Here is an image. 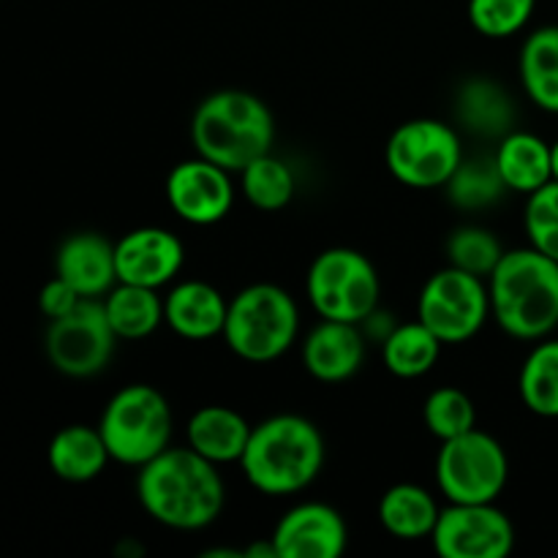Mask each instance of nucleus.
<instances>
[{
	"label": "nucleus",
	"instance_id": "nucleus-1",
	"mask_svg": "<svg viewBox=\"0 0 558 558\" xmlns=\"http://www.w3.org/2000/svg\"><path fill=\"white\" fill-rule=\"evenodd\" d=\"M136 496L147 515L174 532H199L218 521L227 488L218 463L194 447H167L161 456L140 466Z\"/></svg>",
	"mask_w": 558,
	"mask_h": 558
},
{
	"label": "nucleus",
	"instance_id": "nucleus-2",
	"mask_svg": "<svg viewBox=\"0 0 558 558\" xmlns=\"http://www.w3.org/2000/svg\"><path fill=\"white\" fill-rule=\"evenodd\" d=\"M488 292L490 316L507 336L539 341L558 327V262L534 245L505 251Z\"/></svg>",
	"mask_w": 558,
	"mask_h": 558
},
{
	"label": "nucleus",
	"instance_id": "nucleus-3",
	"mask_svg": "<svg viewBox=\"0 0 558 558\" xmlns=\"http://www.w3.org/2000/svg\"><path fill=\"white\" fill-rule=\"evenodd\" d=\"M325 436L300 414H276L251 430L240 466L265 496H292L308 488L325 466Z\"/></svg>",
	"mask_w": 558,
	"mask_h": 558
},
{
	"label": "nucleus",
	"instance_id": "nucleus-4",
	"mask_svg": "<svg viewBox=\"0 0 558 558\" xmlns=\"http://www.w3.org/2000/svg\"><path fill=\"white\" fill-rule=\"evenodd\" d=\"M191 142L196 156L229 172H243L251 161L272 153L276 120L259 96L227 87L199 101L191 118Z\"/></svg>",
	"mask_w": 558,
	"mask_h": 558
},
{
	"label": "nucleus",
	"instance_id": "nucleus-5",
	"mask_svg": "<svg viewBox=\"0 0 558 558\" xmlns=\"http://www.w3.org/2000/svg\"><path fill=\"white\" fill-rule=\"evenodd\" d=\"M300 311L292 294L276 283H251L229 300L223 341L245 363H272L292 349Z\"/></svg>",
	"mask_w": 558,
	"mask_h": 558
},
{
	"label": "nucleus",
	"instance_id": "nucleus-6",
	"mask_svg": "<svg viewBox=\"0 0 558 558\" xmlns=\"http://www.w3.org/2000/svg\"><path fill=\"white\" fill-rule=\"evenodd\" d=\"M98 428L112 461L140 469L172 447V407L153 385H129L109 398Z\"/></svg>",
	"mask_w": 558,
	"mask_h": 558
},
{
	"label": "nucleus",
	"instance_id": "nucleus-7",
	"mask_svg": "<svg viewBox=\"0 0 558 558\" xmlns=\"http://www.w3.org/2000/svg\"><path fill=\"white\" fill-rule=\"evenodd\" d=\"M305 292L322 319L363 325L379 308L381 283L374 262L354 248H327L311 262Z\"/></svg>",
	"mask_w": 558,
	"mask_h": 558
},
{
	"label": "nucleus",
	"instance_id": "nucleus-8",
	"mask_svg": "<svg viewBox=\"0 0 558 558\" xmlns=\"http://www.w3.org/2000/svg\"><path fill=\"white\" fill-rule=\"evenodd\" d=\"M510 480V461L499 439L474 428L441 441L436 456V485L447 501L483 505L496 501Z\"/></svg>",
	"mask_w": 558,
	"mask_h": 558
},
{
	"label": "nucleus",
	"instance_id": "nucleus-9",
	"mask_svg": "<svg viewBox=\"0 0 558 558\" xmlns=\"http://www.w3.org/2000/svg\"><path fill=\"white\" fill-rule=\"evenodd\" d=\"M385 161L392 178L409 189H445L463 161L461 136L441 120H407L387 140Z\"/></svg>",
	"mask_w": 558,
	"mask_h": 558
},
{
	"label": "nucleus",
	"instance_id": "nucleus-10",
	"mask_svg": "<svg viewBox=\"0 0 558 558\" xmlns=\"http://www.w3.org/2000/svg\"><path fill=\"white\" fill-rule=\"evenodd\" d=\"M490 316L488 278L447 265L425 281L417 300V319L436 332L445 347L466 343Z\"/></svg>",
	"mask_w": 558,
	"mask_h": 558
},
{
	"label": "nucleus",
	"instance_id": "nucleus-11",
	"mask_svg": "<svg viewBox=\"0 0 558 558\" xmlns=\"http://www.w3.org/2000/svg\"><path fill=\"white\" fill-rule=\"evenodd\" d=\"M118 341L101 300L85 298L69 316L49 322L44 347L54 371L71 379H87L112 363Z\"/></svg>",
	"mask_w": 558,
	"mask_h": 558
},
{
	"label": "nucleus",
	"instance_id": "nucleus-12",
	"mask_svg": "<svg viewBox=\"0 0 558 558\" xmlns=\"http://www.w3.org/2000/svg\"><path fill=\"white\" fill-rule=\"evenodd\" d=\"M430 543L441 558H507L515 548V526L496 501H450L436 521Z\"/></svg>",
	"mask_w": 558,
	"mask_h": 558
},
{
	"label": "nucleus",
	"instance_id": "nucleus-13",
	"mask_svg": "<svg viewBox=\"0 0 558 558\" xmlns=\"http://www.w3.org/2000/svg\"><path fill=\"white\" fill-rule=\"evenodd\" d=\"M229 169L196 156L180 161L167 178V202L174 216L194 227H210L227 218L234 205V185Z\"/></svg>",
	"mask_w": 558,
	"mask_h": 558
},
{
	"label": "nucleus",
	"instance_id": "nucleus-14",
	"mask_svg": "<svg viewBox=\"0 0 558 558\" xmlns=\"http://www.w3.org/2000/svg\"><path fill=\"white\" fill-rule=\"evenodd\" d=\"M278 558H338L347 550L349 529L341 512L325 501H303L272 532Z\"/></svg>",
	"mask_w": 558,
	"mask_h": 558
},
{
	"label": "nucleus",
	"instance_id": "nucleus-15",
	"mask_svg": "<svg viewBox=\"0 0 558 558\" xmlns=\"http://www.w3.org/2000/svg\"><path fill=\"white\" fill-rule=\"evenodd\" d=\"M118 281L161 289L183 270L185 248L180 238L161 227H140L114 243Z\"/></svg>",
	"mask_w": 558,
	"mask_h": 558
},
{
	"label": "nucleus",
	"instance_id": "nucleus-16",
	"mask_svg": "<svg viewBox=\"0 0 558 558\" xmlns=\"http://www.w3.org/2000/svg\"><path fill=\"white\" fill-rule=\"evenodd\" d=\"M363 325L322 319L303 341V365L316 381L338 385L363 368L365 336Z\"/></svg>",
	"mask_w": 558,
	"mask_h": 558
},
{
	"label": "nucleus",
	"instance_id": "nucleus-17",
	"mask_svg": "<svg viewBox=\"0 0 558 558\" xmlns=\"http://www.w3.org/2000/svg\"><path fill=\"white\" fill-rule=\"evenodd\" d=\"M54 276L69 281L82 298L101 300L118 283L114 243L98 232H76L60 243Z\"/></svg>",
	"mask_w": 558,
	"mask_h": 558
},
{
	"label": "nucleus",
	"instance_id": "nucleus-18",
	"mask_svg": "<svg viewBox=\"0 0 558 558\" xmlns=\"http://www.w3.org/2000/svg\"><path fill=\"white\" fill-rule=\"evenodd\" d=\"M229 300L207 281H180L163 298V322L185 341H210L227 325Z\"/></svg>",
	"mask_w": 558,
	"mask_h": 558
},
{
	"label": "nucleus",
	"instance_id": "nucleus-19",
	"mask_svg": "<svg viewBox=\"0 0 558 558\" xmlns=\"http://www.w3.org/2000/svg\"><path fill=\"white\" fill-rule=\"evenodd\" d=\"M251 430L248 420L229 407H202L191 414L185 425V439L207 461L218 463H240L245 447H248Z\"/></svg>",
	"mask_w": 558,
	"mask_h": 558
},
{
	"label": "nucleus",
	"instance_id": "nucleus-20",
	"mask_svg": "<svg viewBox=\"0 0 558 558\" xmlns=\"http://www.w3.org/2000/svg\"><path fill=\"white\" fill-rule=\"evenodd\" d=\"M494 158L507 191L512 194L529 196L554 180L550 145L543 136L529 134V131H510L507 136H501Z\"/></svg>",
	"mask_w": 558,
	"mask_h": 558
},
{
	"label": "nucleus",
	"instance_id": "nucleus-21",
	"mask_svg": "<svg viewBox=\"0 0 558 558\" xmlns=\"http://www.w3.org/2000/svg\"><path fill=\"white\" fill-rule=\"evenodd\" d=\"M47 461L54 477L65 483H90L107 469L112 456L98 425H65L49 441Z\"/></svg>",
	"mask_w": 558,
	"mask_h": 558
},
{
	"label": "nucleus",
	"instance_id": "nucleus-22",
	"mask_svg": "<svg viewBox=\"0 0 558 558\" xmlns=\"http://www.w3.org/2000/svg\"><path fill=\"white\" fill-rule=\"evenodd\" d=\"M441 507L428 488L414 483H398L385 490L379 501V523L390 537L414 543L434 534Z\"/></svg>",
	"mask_w": 558,
	"mask_h": 558
},
{
	"label": "nucleus",
	"instance_id": "nucleus-23",
	"mask_svg": "<svg viewBox=\"0 0 558 558\" xmlns=\"http://www.w3.org/2000/svg\"><path fill=\"white\" fill-rule=\"evenodd\" d=\"M107 319L120 341H142L153 336L163 322V300L158 289L136 287V283L118 281L107 298H101Z\"/></svg>",
	"mask_w": 558,
	"mask_h": 558
},
{
	"label": "nucleus",
	"instance_id": "nucleus-24",
	"mask_svg": "<svg viewBox=\"0 0 558 558\" xmlns=\"http://www.w3.org/2000/svg\"><path fill=\"white\" fill-rule=\"evenodd\" d=\"M526 96L545 112L558 114V25L529 33L518 60Z\"/></svg>",
	"mask_w": 558,
	"mask_h": 558
},
{
	"label": "nucleus",
	"instance_id": "nucleus-25",
	"mask_svg": "<svg viewBox=\"0 0 558 558\" xmlns=\"http://www.w3.org/2000/svg\"><path fill=\"white\" fill-rule=\"evenodd\" d=\"M445 343L436 338L430 327L423 322H407V325H396L390 336L381 341V363L398 379H420L434 365L439 363V354Z\"/></svg>",
	"mask_w": 558,
	"mask_h": 558
},
{
	"label": "nucleus",
	"instance_id": "nucleus-26",
	"mask_svg": "<svg viewBox=\"0 0 558 558\" xmlns=\"http://www.w3.org/2000/svg\"><path fill=\"white\" fill-rule=\"evenodd\" d=\"M456 112L461 125H466L472 134L483 136H507L512 125V101L496 82L469 80L461 87L456 101Z\"/></svg>",
	"mask_w": 558,
	"mask_h": 558
},
{
	"label": "nucleus",
	"instance_id": "nucleus-27",
	"mask_svg": "<svg viewBox=\"0 0 558 558\" xmlns=\"http://www.w3.org/2000/svg\"><path fill=\"white\" fill-rule=\"evenodd\" d=\"M523 407L537 417H558V341H539L521 368Z\"/></svg>",
	"mask_w": 558,
	"mask_h": 558
},
{
	"label": "nucleus",
	"instance_id": "nucleus-28",
	"mask_svg": "<svg viewBox=\"0 0 558 558\" xmlns=\"http://www.w3.org/2000/svg\"><path fill=\"white\" fill-rule=\"evenodd\" d=\"M240 189L256 210L276 213L292 202L294 174L287 167V161H281L272 153H265L240 172Z\"/></svg>",
	"mask_w": 558,
	"mask_h": 558
},
{
	"label": "nucleus",
	"instance_id": "nucleus-29",
	"mask_svg": "<svg viewBox=\"0 0 558 558\" xmlns=\"http://www.w3.org/2000/svg\"><path fill=\"white\" fill-rule=\"evenodd\" d=\"M447 196L456 207L463 210H483L490 207L501 194L507 191L505 180H501L496 158H466L463 156L461 167L445 185Z\"/></svg>",
	"mask_w": 558,
	"mask_h": 558
},
{
	"label": "nucleus",
	"instance_id": "nucleus-30",
	"mask_svg": "<svg viewBox=\"0 0 558 558\" xmlns=\"http://www.w3.org/2000/svg\"><path fill=\"white\" fill-rule=\"evenodd\" d=\"M425 428L439 441L456 439L477 428V409L474 401L458 387H436L423 407Z\"/></svg>",
	"mask_w": 558,
	"mask_h": 558
},
{
	"label": "nucleus",
	"instance_id": "nucleus-31",
	"mask_svg": "<svg viewBox=\"0 0 558 558\" xmlns=\"http://www.w3.org/2000/svg\"><path fill=\"white\" fill-rule=\"evenodd\" d=\"M505 248L490 229L461 227L447 238V262L480 278H490Z\"/></svg>",
	"mask_w": 558,
	"mask_h": 558
},
{
	"label": "nucleus",
	"instance_id": "nucleus-32",
	"mask_svg": "<svg viewBox=\"0 0 558 558\" xmlns=\"http://www.w3.org/2000/svg\"><path fill=\"white\" fill-rule=\"evenodd\" d=\"M537 0H469V22L485 38H510L529 25Z\"/></svg>",
	"mask_w": 558,
	"mask_h": 558
},
{
	"label": "nucleus",
	"instance_id": "nucleus-33",
	"mask_svg": "<svg viewBox=\"0 0 558 558\" xmlns=\"http://www.w3.org/2000/svg\"><path fill=\"white\" fill-rule=\"evenodd\" d=\"M523 223L529 243L558 262V180H550L548 185L529 194Z\"/></svg>",
	"mask_w": 558,
	"mask_h": 558
},
{
	"label": "nucleus",
	"instance_id": "nucleus-34",
	"mask_svg": "<svg viewBox=\"0 0 558 558\" xmlns=\"http://www.w3.org/2000/svg\"><path fill=\"white\" fill-rule=\"evenodd\" d=\"M82 300L85 298H82L69 281L54 276L49 278V281L41 287V292H38V308H41V314L52 322V319H60V316H69Z\"/></svg>",
	"mask_w": 558,
	"mask_h": 558
},
{
	"label": "nucleus",
	"instance_id": "nucleus-35",
	"mask_svg": "<svg viewBox=\"0 0 558 558\" xmlns=\"http://www.w3.org/2000/svg\"><path fill=\"white\" fill-rule=\"evenodd\" d=\"M245 558H278V548L272 543V534L265 539V543H254L243 550Z\"/></svg>",
	"mask_w": 558,
	"mask_h": 558
},
{
	"label": "nucleus",
	"instance_id": "nucleus-36",
	"mask_svg": "<svg viewBox=\"0 0 558 558\" xmlns=\"http://www.w3.org/2000/svg\"><path fill=\"white\" fill-rule=\"evenodd\" d=\"M550 158H554V180H558V140L550 145Z\"/></svg>",
	"mask_w": 558,
	"mask_h": 558
}]
</instances>
